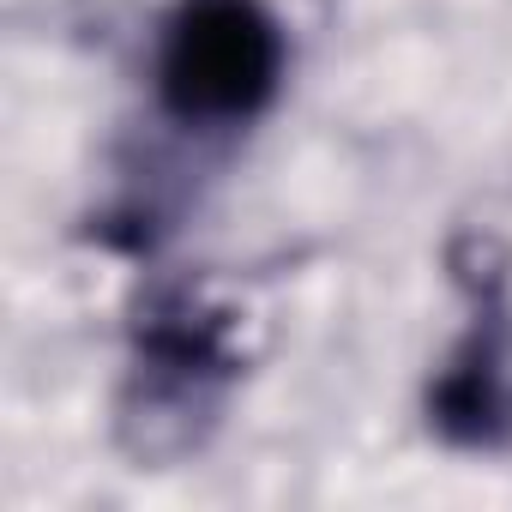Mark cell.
Instances as JSON below:
<instances>
[{
    "label": "cell",
    "mask_w": 512,
    "mask_h": 512,
    "mask_svg": "<svg viewBox=\"0 0 512 512\" xmlns=\"http://www.w3.org/2000/svg\"><path fill=\"white\" fill-rule=\"evenodd\" d=\"M284 43L260 0H187L163 43V97L187 121H247L278 91Z\"/></svg>",
    "instance_id": "cell-1"
},
{
    "label": "cell",
    "mask_w": 512,
    "mask_h": 512,
    "mask_svg": "<svg viewBox=\"0 0 512 512\" xmlns=\"http://www.w3.org/2000/svg\"><path fill=\"white\" fill-rule=\"evenodd\" d=\"M434 416L446 434L458 440H500V428L512 422V386H506V362L494 344L470 350L452 362V374L440 380V398H434Z\"/></svg>",
    "instance_id": "cell-2"
}]
</instances>
